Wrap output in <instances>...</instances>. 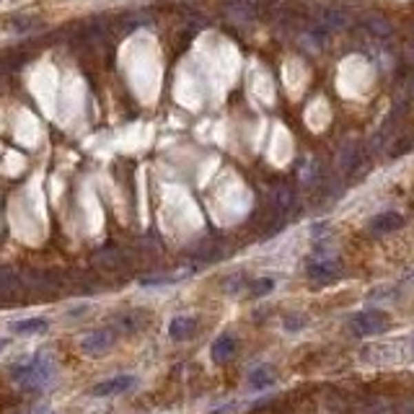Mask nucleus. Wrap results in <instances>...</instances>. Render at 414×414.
<instances>
[{
	"mask_svg": "<svg viewBox=\"0 0 414 414\" xmlns=\"http://www.w3.org/2000/svg\"><path fill=\"white\" fill-rule=\"evenodd\" d=\"M236 350H238V342L234 334H220L210 347V358L213 362H228L236 355Z\"/></svg>",
	"mask_w": 414,
	"mask_h": 414,
	"instance_id": "0eeeda50",
	"label": "nucleus"
},
{
	"mask_svg": "<svg viewBox=\"0 0 414 414\" xmlns=\"http://www.w3.org/2000/svg\"><path fill=\"white\" fill-rule=\"evenodd\" d=\"M26 414H50V406H47V404H39V406H32Z\"/></svg>",
	"mask_w": 414,
	"mask_h": 414,
	"instance_id": "ddd939ff",
	"label": "nucleus"
},
{
	"mask_svg": "<svg viewBox=\"0 0 414 414\" xmlns=\"http://www.w3.org/2000/svg\"><path fill=\"white\" fill-rule=\"evenodd\" d=\"M50 321L47 319H26V321H16L11 324V329L16 334H39V331H47Z\"/></svg>",
	"mask_w": 414,
	"mask_h": 414,
	"instance_id": "9d476101",
	"label": "nucleus"
},
{
	"mask_svg": "<svg viewBox=\"0 0 414 414\" xmlns=\"http://www.w3.org/2000/svg\"><path fill=\"white\" fill-rule=\"evenodd\" d=\"M337 272H340V267L334 265V259H327V256H313L306 267L308 280L316 282V285H329L337 277Z\"/></svg>",
	"mask_w": 414,
	"mask_h": 414,
	"instance_id": "7ed1b4c3",
	"label": "nucleus"
},
{
	"mask_svg": "<svg viewBox=\"0 0 414 414\" xmlns=\"http://www.w3.org/2000/svg\"><path fill=\"white\" fill-rule=\"evenodd\" d=\"M16 275H13L11 269H0V296H8L13 287H16Z\"/></svg>",
	"mask_w": 414,
	"mask_h": 414,
	"instance_id": "9b49d317",
	"label": "nucleus"
},
{
	"mask_svg": "<svg viewBox=\"0 0 414 414\" xmlns=\"http://www.w3.org/2000/svg\"><path fill=\"white\" fill-rule=\"evenodd\" d=\"M114 340H117V334L112 329H96L81 340V350H83L85 355H104V352L112 350Z\"/></svg>",
	"mask_w": 414,
	"mask_h": 414,
	"instance_id": "20e7f679",
	"label": "nucleus"
},
{
	"mask_svg": "<svg viewBox=\"0 0 414 414\" xmlns=\"http://www.w3.org/2000/svg\"><path fill=\"white\" fill-rule=\"evenodd\" d=\"M404 225V218L399 213H393V210H386V213H378L373 218L371 223H368V231L373 236H389L393 231H399Z\"/></svg>",
	"mask_w": 414,
	"mask_h": 414,
	"instance_id": "423d86ee",
	"label": "nucleus"
},
{
	"mask_svg": "<svg viewBox=\"0 0 414 414\" xmlns=\"http://www.w3.org/2000/svg\"><path fill=\"white\" fill-rule=\"evenodd\" d=\"M138 386V378L135 375H114V378H107V381L96 383L91 393L94 396H117V393H125L130 389Z\"/></svg>",
	"mask_w": 414,
	"mask_h": 414,
	"instance_id": "39448f33",
	"label": "nucleus"
},
{
	"mask_svg": "<svg viewBox=\"0 0 414 414\" xmlns=\"http://www.w3.org/2000/svg\"><path fill=\"white\" fill-rule=\"evenodd\" d=\"M194 324H197V321L192 319V316H176V319H171L169 337L171 340H176V342L187 340V337L194 334Z\"/></svg>",
	"mask_w": 414,
	"mask_h": 414,
	"instance_id": "6e6552de",
	"label": "nucleus"
},
{
	"mask_svg": "<svg viewBox=\"0 0 414 414\" xmlns=\"http://www.w3.org/2000/svg\"><path fill=\"white\" fill-rule=\"evenodd\" d=\"M249 386L254 391H265L269 386H275V373L269 371L267 365H259V368H254V371L249 373Z\"/></svg>",
	"mask_w": 414,
	"mask_h": 414,
	"instance_id": "1a4fd4ad",
	"label": "nucleus"
},
{
	"mask_svg": "<svg viewBox=\"0 0 414 414\" xmlns=\"http://www.w3.org/2000/svg\"><path fill=\"white\" fill-rule=\"evenodd\" d=\"M11 378L26 391H39L44 386H50L54 378V365L47 355H34L29 360L13 365Z\"/></svg>",
	"mask_w": 414,
	"mask_h": 414,
	"instance_id": "f257e3e1",
	"label": "nucleus"
},
{
	"mask_svg": "<svg viewBox=\"0 0 414 414\" xmlns=\"http://www.w3.org/2000/svg\"><path fill=\"white\" fill-rule=\"evenodd\" d=\"M269 290H275V280H269V277H262V280H256L254 285H251V296L262 298V296H267Z\"/></svg>",
	"mask_w": 414,
	"mask_h": 414,
	"instance_id": "f8f14e48",
	"label": "nucleus"
},
{
	"mask_svg": "<svg viewBox=\"0 0 414 414\" xmlns=\"http://www.w3.org/2000/svg\"><path fill=\"white\" fill-rule=\"evenodd\" d=\"M389 327H391V316H389L386 311H381V308L360 311V313L350 321L352 334H358V337H375V334H383Z\"/></svg>",
	"mask_w": 414,
	"mask_h": 414,
	"instance_id": "f03ea898",
	"label": "nucleus"
},
{
	"mask_svg": "<svg viewBox=\"0 0 414 414\" xmlns=\"http://www.w3.org/2000/svg\"><path fill=\"white\" fill-rule=\"evenodd\" d=\"M6 347H8V342H6V340H0V352L6 350Z\"/></svg>",
	"mask_w": 414,
	"mask_h": 414,
	"instance_id": "4468645a",
	"label": "nucleus"
}]
</instances>
